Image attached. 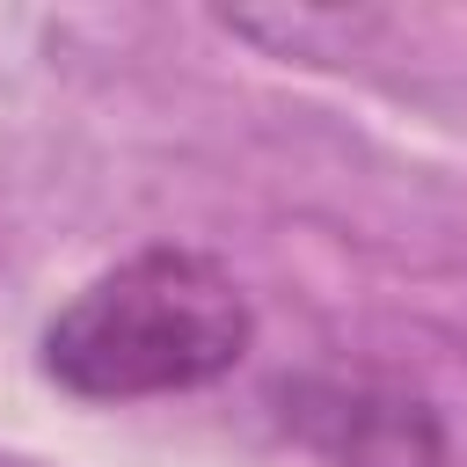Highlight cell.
<instances>
[{
    "label": "cell",
    "mask_w": 467,
    "mask_h": 467,
    "mask_svg": "<svg viewBox=\"0 0 467 467\" xmlns=\"http://www.w3.org/2000/svg\"><path fill=\"white\" fill-rule=\"evenodd\" d=\"M255 336L248 292L204 248L153 241L95 270L36 343V365L73 401H153L212 387Z\"/></svg>",
    "instance_id": "1"
},
{
    "label": "cell",
    "mask_w": 467,
    "mask_h": 467,
    "mask_svg": "<svg viewBox=\"0 0 467 467\" xmlns=\"http://www.w3.org/2000/svg\"><path fill=\"white\" fill-rule=\"evenodd\" d=\"M277 431L321 467H445L431 394L372 365H306L270 387Z\"/></svg>",
    "instance_id": "2"
},
{
    "label": "cell",
    "mask_w": 467,
    "mask_h": 467,
    "mask_svg": "<svg viewBox=\"0 0 467 467\" xmlns=\"http://www.w3.org/2000/svg\"><path fill=\"white\" fill-rule=\"evenodd\" d=\"M0 467H22V460H0Z\"/></svg>",
    "instance_id": "3"
}]
</instances>
